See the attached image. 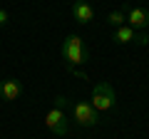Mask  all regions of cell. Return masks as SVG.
I'll return each instance as SVG.
<instances>
[{
	"instance_id": "obj_1",
	"label": "cell",
	"mask_w": 149,
	"mask_h": 139,
	"mask_svg": "<svg viewBox=\"0 0 149 139\" xmlns=\"http://www.w3.org/2000/svg\"><path fill=\"white\" fill-rule=\"evenodd\" d=\"M60 52H62V60L67 65V70L70 67H80V65H85L90 60V50L82 42L80 35H67L62 40V45H60Z\"/></svg>"
},
{
	"instance_id": "obj_9",
	"label": "cell",
	"mask_w": 149,
	"mask_h": 139,
	"mask_svg": "<svg viewBox=\"0 0 149 139\" xmlns=\"http://www.w3.org/2000/svg\"><path fill=\"white\" fill-rule=\"evenodd\" d=\"M104 20L109 22L112 27H122V25H127V13H124V10H112Z\"/></svg>"
},
{
	"instance_id": "obj_4",
	"label": "cell",
	"mask_w": 149,
	"mask_h": 139,
	"mask_svg": "<svg viewBox=\"0 0 149 139\" xmlns=\"http://www.w3.org/2000/svg\"><path fill=\"white\" fill-rule=\"evenodd\" d=\"M72 117H74V122L80 124V127H95V124L100 122V112L85 99H80V102L72 104Z\"/></svg>"
},
{
	"instance_id": "obj_11",
	"label": "cell",
	"mask_w": 149,
	"mask_h": 139,
	"mask_svg": "<svg viewBox=\"0 0 149 139\" xmlns=\"http://www.w3.org/2000/svg\"><path fill=\"white\" fill-rule=\"evenodd\" d=\"M8 20H10L8 10H5V8H0V27H3V25H8Z\"/></svg>"
},
{
	"instance_id": "obj_7",
	"label": "cell",
	"mask_w": 149,
	"mask_h": 139,
	"mask_svg": "<svg viewBox=\"0 0 149 139\" xmlns=\"http://www.w3.org/2000/svg\"><path fill=\"white\" fill-rule=\"evenodd\" d=\"M20 95H22V85L17 80H13V77L0 80V99L3 102H15L20 99Z\"/></svg>"
},
{
	"instance_id": "obj_3",
	"label": "cell",
	"mask_w": 149,
	"mask_h": 139,
	"mask_svg": "<svg viewBox=\"0 0 149 139\" xmlns=\"http://www.w3.org/2000/svg\"><path fill=\"white\" fill-rule=\"evenodd\" d=\"M112 42L114 45H139V47H147L149 45V35L147 32H139V30H132L129 25H122V27H114L112 32Z\"/></svg>"
},
{
	"instance_id": "obj_8",
	"label": "cell",
	"mask_w": 149,
	"mask_h": 139,
	"mask_svg": "<svg viewBox=\"0 0 149 139\" xmlns=\"http://www.w3.org/2000/svg\"><path fill=\"white\" fill-rule=\"evenodd\" d=\"M72 17L80 25H90L92 20H95V8L90 5V3H85V0H77L72 5Z\"/></svg>"
},
{
	"instance_id": "obj_6",
	"label": "cell",
	"mask_w": 149,
	"mask_h": 139,
	"mask_svg": "<svg viewBox=\"0 0 149 139\" xmlns=\"http://www.w3.org/2000/svg\"><path fill=\"white\" fill-rule=\"evenodd\" d=\"M127 25L132 27V30L144 32L149 27V10L147 8H129L127 10Z\"/></svg>"
},
{
	"instance_id": "obj_2",
	"label": "cell",
	"mask_w": 149,
	"mask_h": 139,
	"mask_svg": "<svg viewBox=\"0 0 149 139\" xmlns=\"http://www.w3.org/2000/svg\"><path fill=\"white\" fill-rule=\"evenodd\" d=\"M90 104L100 114H107L109 109H114V104H117V95H114V90H112L109 82H97V85H95L92 97H90Z\"/></svg>"
},
{
	"instance_id": "obj_5",
	"label": "cell",
	"mask_w": 149,
	"mask_h": 139,
	"mask_svg": "<svg viewBox=\"0 0 149 139\" xmlns=\"http://www.w3.org/2000/svg\"><path fill=\"white\" fill-rule=\"evenodd\" d=\"M45 127H47L52 134H57V137H65L67 129H70V124H67V112L60 109V107H52L47 114H45Z\"/></svg>"
},
{
	"instance_id": "obj_10",
	"label": "cell",
	"mask_w": 149,
	"mask_h": 139,
	"mask_svg": "<svg viewBox=\"0 0 149 139\" xmlns=\"http://www.w3.org/2000/svg\"><path fill=\"white\" fill-rule=\"evenodd\" d=\"M55 107H60V109H65V112H67V97L57 95V97H55Z\"/></svg>"
}]
</instances>
